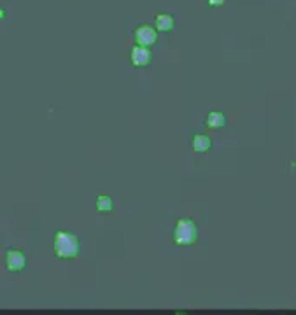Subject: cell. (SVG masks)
Masks as SVG:
<instances>
[{"instance_id": "obj_6", "label": "cell", "mask_w": 296, "mask_h": 315, "mask_svg": "<svg viewBox=\"0 0 296 315\" xmlns=\"http://www.w3.org/2000/svg\"><path fill=\"white\" fill-rule=\"evenodd\" d=\"M193 149H195L196 152H205L210 149V145H212V142H210V139H208L207 135H195L193 137V142H191Z\"/></svg>"}, {"instance_id": "obj_10", "label": "cell", "mask_w": 296, "mask_h": 315, "mask_svg": "<svg viewBox=\"0 0 296 315\" xmlns=\"http://www.w3.org/2000/svg\"><path fill=\"white\" fill-rule=\"evenodd\" d=\"M207 2L210 5H216V7H217V5H223L224 4V0H207Z\"/></svg>"}, {"instance_id": "obj_1", "label": "cell", "mask_w": 296, "mask_h": 315, "mask_svg": "<svg viewBox=\"0 0 296 315\" xmlns=\"http://www.w3.org/2000/svg\"><path fill=\"white\" fill-rule=\"evenodd\" d=\"M79 251V240L72 233L60 231L55 236V252L58 258H74Z\"/></svg>"}, {"instance_id": "obj_7", "label": "cell", "mask_w": 296, "mask_h": 315, "mask_svg": "<svg viewBox=\"0 0 296 315\" xmlns=\"http://www.w3.org/2000/svg\"><path fill=\"white\" fill-rule=\"evenodd\" d=\"M156 28L161 32H168L174 28V18L170 14H158L156 16Z\"/></svg>"}, {"instance_id": "obj_4", "label": "cell", "mask_w": 296, "mask_h": 315, "mask_svg": "<svg viewBox=\"0 0 296 315\" xmlns=\"http://www.w3.org/2000/svg\"><path fill=\"white\" fill-rule=\"evenodd\" d=\"M151 61V53L149 49H146L144 46H137L132 49V63L135 67H144Z\"/></svg>"}, {"instance_id": "obj_3", "label": "cell", "mask_w": 296, "mask_h": 315, "mask_svg": "<svg viewBox=\"0 0 296 315\" xmlns=\"http://www.w3.org/2000/svg\"><path fill=\"white\" fill-rule=\"evenodd\" d=\"M135 37H137V42H139V46H151L156 42L158 39V33L156 30L152 27H148V25H142V27L137 28L135 32Z\"/></svg>"}, {"instance_id": "obj_8", "label": "cell", "mask_w": 296, "mask_h": 315, "mask_svg": "<svg viewBox=\"0 0 296 315\" xmlns=\"http://www.w3.org/2000/svg\"><path fill=\"white\" fill-rule=\"evenodd\" d=\"M224 123H226V117H224L223 112L214 111L207 116V126L208 128H221V126H224Z\"/></svg>"}, {"instance_id": "obj_9", "label": "cell", "mask_w": 296, "mask_h": 315, "mask_svg": "<svg viewBox=\"0 0 296 315\" xmlns=\"http://www.w3.org/2000/svg\"><path fill=\"white\" fill-rule=\"evenodd\" d=\"M95 207H96V210H100V212H111L112 210V200L109 198L107 195H100L98 198H96Z\"/></svg>"}, {"instance_id": "obj_5", "label": "cell", "mask_w": 296, "mask_h": 315, "mask_svg": "<svg viewBox=\"0 0 296 315\" xmlns=\"http://www.w3.org/2000/svg\"><path fill=\"white\" fill-rule=\"evenodd\" d=\"M7 266H9V270H12V271L21 270V268L25 266V256L18 251H11L7 254Z\"/></svg>"}, {"instance_id": "obj_2", "label": "cell", "mask_w": 296, "mask_h": 315, "mask_svg": "<svg viewBox=\"0 0 296 315\" xmlns=\"http://www.w3.org/2000/svg\"><path fill=\"white\" fill-rule=\"evenodd\" d=\"M196 238V226L188 219H182L176 228V240L179 243H189Z\"/></svg>"}]
</instances>
